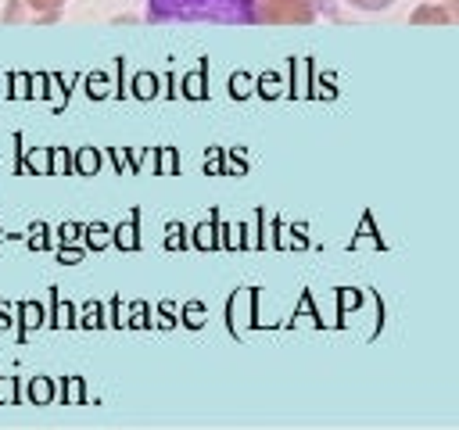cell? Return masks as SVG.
Wrapping results in <instances>:
<instances>
[{"instance_id":"6da1fadb","label":"cell","mask_w":459,"mask_h":430,"mask_svg":"<svg viewBox=\"0 0 459 430\" xmlns=\"http://www.w3.org/2000/svg\"><path fill=\"white\" fill-rule=\"evenodd\" d=\"M319 18V0H251L247 22L255 25H312Z\"/></svg>"},{"instance_id":"3957f363","label":"cell","mask_w":459,"mask_h":430,"mask_svg":"<svg viewBox=\"0 0 459 430\" xmlns=\"http://www.w3.org/2000/svg\"><path fill=\"white\" fill-rule=\"evenodd\" d=\"M65 4H68V0H25V7L39 18V25H54V22L61 18Z\"/></svg>"},{"instance_id":"277c9868","label":"cell","mask_w":459,"mask_h":430,"mask_svg":"<svg viewBox=\"0 0 459 430\" xmlns=\"http://www.w3.org/2000/svg\"><path fill=\"white\" fill-rule=\"evenodd\" d=\"M351 7H359V11H387L394 0H348Z\"/></svg>"},{"instance_id":"7a4b0ae2","label":"cell","mask_w":459,"mask_h":430,"mask_svg":"<svg viewBox=\"0 0 459 430\" xmlns=\"http://www.w3.org/2000/svg\"><path fill=\"white\" fill-rule=\"evenodd\" d=\"M412 25H455V0H441V4H420L409 18Z\"/></svg>"}]
</instances>
